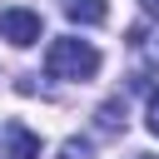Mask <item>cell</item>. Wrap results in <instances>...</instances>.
<instances>
[{
  "label": "cell",
  "instance_id": "3",
  "mask_svg": "<svg viewBox=\"0 0 159 159\" xmlns=\"http://www.w3.org/2000/svg\"><path fill=\"white\" fill-rule=\"evenodd\" d=\"M5 159H40V134H30L25 124H5Z\"/></svg>",
  "mask_w": 159,
  "mask_h": 159
},
{
  "label": "cell",
  "instance_id": "6",
  "mask_svg": "<svg viewBox=\"0 0 159 159\" xmlns=\"http://www.w3.org/2000/svg\"><path fill=\"white\" fill-rule=\"evenodd\" d=\"M60 159H94V144L89 139H65L60 144Z\"/></svg>",
  "mask_w": 159,
  "mask_h": 159
},
{
  "label": "cell",
  "instance_id": "4",
  "mask_svg": "<svg viewBox=\"0 0 159 159\" xmlns=\"http://www.w3.org/2000/svg\"><path fill=\"white\" fill-rule=\"evenodd\" d=\"M60 10H65L75 25H104V20H109V5H104V0H60Z\"/></svg>",
  "mask_w": 159,
  "mask_h": 159
},
{
  "label": "cell",
  "instance_id": "1",
  "mask_svg": "<svg viewBox=\"0 0 159 159\" xmlns=\"http://www.w3.org/2000/svg\"><path fill=\"white\" fill-rule=\"evenodd\" d=\"M45 75L50 80H89V75H99V50L89 40L65 35L45 50Z\"/></svg>",
  "mask_w": 159,
  "mask_h": 159
},
{
  "label": "cell",
  "instance_id": "9",
  "mask_svg": "<svg viewBox=\"0 0 159 159\" xmlns=\"http://www.w3.org/2000/svg\"><path fill=\"white\" fill-rule=\"evenodd\" d=\"M129 159H154V154H129Z\"/></svg>",
  "mask_w": 159,
  "mask_h": 159
},
{
  "label": "cell",
  "instance_id": "7",
  "mask_svg": "<svg viewBox=\"0 0 159 159\" xmlns=\"http://www.w3.org/2000/svg\"><path fill=\"white\" fill-rule=\"evenodd\" d=\"M134 45L144 50V60H149V65H159V35H144V30H134Z\"/></svg>",
  "mask_w": 159,
  "mask_h": 159
},
{
  "label": "cell",
  "instance_id": "8",
  "mask_svg": "<svg viewBox=\"0 0 159 159\" xmlns=\"http://www.w3.org/2000/svg\"><path fill=\"white\" fill-rule=\"evenodd\" d=\"M149 134L159 139V94H149Z\"/></svg>",
  "mask_w": 159,
  "mask_h": 159
},
{
  "label": "cell",
  "instance_id": "5",
  "mask_svg": "<svg viewBox=\"0 0 159 159\" xmlns=\"http://www.w3.org/2000/svg\"><path fill=\"white\" fill-rule=\"evenodd\" d=\"M94 119H99V134H124V99H104Z\"/></svg>",
  "mask_w": 159,
  "mask_h": 159
},
{
  "label": "cell",
  "instance_id": "2",
  "mask_svg": "<svg viewBox=\"0 0 159 159\" xmlns=\"http://www.w3.org/2000/svg\"><path fill=\"white\" fill-rule=\"evenodd\" d=\"M40 30H45V25H40V10L15 5V10H5V15H0V35H5L10 45H20V50H25V45H35V40H40Z\"/></svg>",
  "mask_w": 159,
  "mask_h": 159
}]
</instances>
